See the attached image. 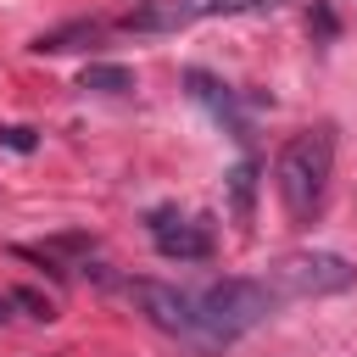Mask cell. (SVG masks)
Listing matches in <instances>:
<instances>
[{"label": "cell", "instance_id": "cell-6", "mask_svg": "<svg viewBox=\"0 0 357 357\" xmlns=\"http://www.w3.org/2000/svg\"><path fill=\"white\" fill-rule=\"evenodd\" d=\"M151 240H156L162 257H178V262H201V257H212V234H206V223H184V218H173V212H151Z\"/></svg>", "mask_w": 357, "mask_h": 357}, {"label": "cell", "instance_id": "cell-9", "mask_svg": "<svg viewBox=\"0 0 357 357\" xmlns=\"http://www.w3.org/2000/svg\"><path fill=\"white\" fill-rule=\"evenodd\" d=\"M78 89H100V95H128L134 89V73L117 67V61H89L78 73Z\"/></svg>", "mask_w": 357, "mask_h": 357}, {"label": "cell", "instance_id": "cell-2", "mask_svg": "<svg viewBox=\"0 0 357 357\" xmlns=\"http://www.w3.org/2000/svg\"><path fill=\"white\" fill-rule=\"evenodd\" d=\"M195 307H201V324L212 329V340L229 346L279 307V290L268 279H218V284H206L195 296Z\"/></svg>", "mask_w": 357, "mask_h": 357}, {"label": "cell", "instance_id": "cell-1", "mask_svg": "<svg viewBox=\"0 0 357 357\" xmlns=\"http://www.w3.org/2000/svg\"><path fill=\"white\" fill-rule=\"evenodd\" d=\"M335 178V128L318 123V128H301L284 139L279 162H273V190L284 201V212L296 223H307L318 206H324V190Z\"/></svg>", "mask_w": 357, "mask_h": 357}, {"label": "cell", "instance_id": "cell-3", "mask_svg": "<svg viewBox=\"0 0 357 357\" xmlns=\"http://www.w3.org/2000/svg\"><path fill=\"white\" fill-rule=\"evenodd\" d=\"M128 290V301L162 329V335H173V340H184L190 351H201V357H212V351H223L218 340H212V329L201 324V307H195V296H184V290H173V284H162V279H128L123 284Z\"/></svg>", "mask_w": 357, "mask_h": 357}, {"label": "cell", "instance_id": "cell-5", "mask_svg": "<svg viewBox=\"0 0 357 357\" xmlns=\"http://www.w3.org/2000/svg\"><path fill=\"white\" fill-rule=\"evenodd\" d=\"M357 279V268L340 251H290L273 262V290L279 296H335Z\"/></svg>", "mask_w": 357, "mask_h": 357}, {"label": "cell", "instance_id": "cell-4", "mask_svg": "<svg viewBox=\"0 0 357 357\" xmlns=\"http://www.w3.org/2000/svg\"><path fill=\"white\" fill-rule=\"evenodd\" d=\"M284 0H139L128 6L123 28L128 33H178L212 17H251V11H279Z\"/></svg>", "mask_w": 357, "mask_h": 357}, {"label": "cell", "instance_id": "cell-8", "mask_svg": "<svg viewBox=\"0 0 357 357\" xmlns=\"http://www.w3.org/2000/svg\"><path fill=\"white\" fill-rule=\"evenodd\" d=\"M223 195H229L234 223H240V229H251V218H257V162H251V156H245V162H234V167L223 173Z\"/></svg>", "mask_w": 357, "mask_h": 357}, {"label": "cell", "instance_id": "cell-11", "mask_svg": "<svg viewBox=\"0 0 357 357\" xmlns=\"http://www.w3.org/2000/svg\"><path fill=\"white\" fill-rule=\"evenodd\" d=\"M0 145H11V151H33V128H22V123H6V128H0Z\"/></svg>", "mask_w": 357, "mask_h": 357}, {"label": "cell", "instance_id": "cell-7", "mask_svg": "<svg viewBox=\"0 0 357 357\" xmlns=\"http://www.w3.org/2000/svg\"><path fill=\"white\" fill-rule=\"evenodd\" d=\"M184 84H190V95H195V100H201L218 123H229V128L245 139V117H240V106H234L229 84H218V78H212V73H201V67H190V73H184Z\"/></svg>", "mask_w": 357, "mask_h": 357}, {"label": "cell", "instance_id": "cell-10", "mask_svg": "<svg viewBox=\"0 0 357 357\" xmlns=\"http://www.w3.org/2000/svg\"><path fill=\"white\" fill-rule=\"evenodd\" d=\"M89 39H100V22H67V28L39 33L33 50H39V56H56V50H78V45H89Z\"/></svg>", "mask_w": 357, "mask_h": 357}]
</instances>
